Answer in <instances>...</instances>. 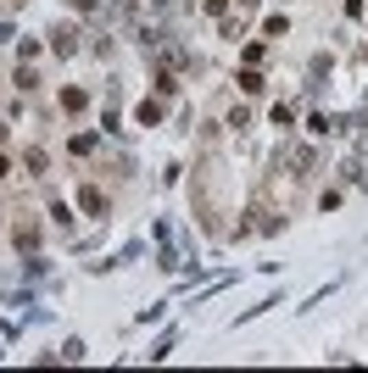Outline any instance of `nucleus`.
<instances>
[{
  "label": "nucleus",
  "mask_w": 368,
  "mask_h": 373,
  "mask_svg": "<svg viewBox=\"0 0 368 373\" xmlns=\"http://www.w3.org/2000/svg\"><path fill=\"white\" fill-rule=\"evenodd\" d=\"M51 45H56V51L67 56V51H73V28H56V34H51Z\"/></svg>",
  "instance_id": "f03ea898"
},
{
  "label": "nucleus",
  "mask_w": 368,
  "mask_h": 373,
  "mask_svg": "<svg viewBox=\"0 0 368 373\" xmlns=\"http://www.w3.org/2000/svg\"><path fill=\"white\" fill-rule=\"evenodd\" d=\"M252 6H257V0H240V12H252Z\"/></svg>",
  "instance_id": "7ed1b4c3"
},
{
  "label": "nucleus",
  "mask_w": 368,
  "mask_h": 373,
  "mask_svg": "<svg viewBox=\"0 0 368 373\" xmlns=\"http://www.w3.org/2000/svg\"><path fill=\"white\" fill-rule=\"evenodd\" d=\"M284 162H291V168H296V179H307V168H312V151L291 145V151H284Z\"/></svg>",
  "instance_id": "f257e3e1"
}]
</instances>
